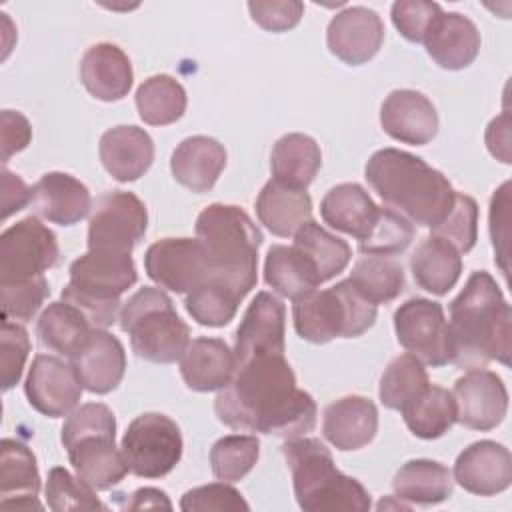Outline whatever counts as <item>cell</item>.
Instances as JSON below:
<instances>
[{
	"instance_id": "6da1fadb",
	"label": "cell",
	"mask_w": 512,
	"mask_h": 512,
	"mask_svg": "<svg viewBox=\"0 0 512 512\" xmlns=\"http://www.w3.org/2000/svg\"><path fill=\"white\" fill-rule=\"evenodd\" d=\"M216 416L234 430L296 438L316 424L314 398L296 386L284 354L256 356L236 366L232 380L218 390Z\"/></svg>"
},
{
	"instance_id": "7a4b0ae2",
	"label": "cell",
	"mask_w": 512,
	"mask_h": 512,
	"mask_svg": "<svg viewBox=\"0 0 512 512\" xmlns=\"http://www.w3.org/2000/svg\"><path fill=\"white\" fill-rule=\"evenodd\" d=\"M448 312L450 362L454 366L474 370L492 360L504 366L510 364L512 312L488 272H472L460 294L450 302Z\"/></svg>"
},
{
	"instance_id": "3957f363",
	"label": "cell",
	"mask_w": 512,
	"mask_h": 512,
	"mask_svg": "<svg viewBox=\"0 0 512 512\" xmlns=\"http://www.w3.org/2000/svg\"><path fill=\"white\" fill-rule=\"evenodd\" d=\"M364 174L382 202L416 226L434 228L452 208L456 190L448 178L410 152L382 148L370 156Z\"/></svg>"
},
{
	"instance_id": "277c9868",
	"label": "cell",
	"mask_w": 512,
	"mask_h": 512,
	"mask_svg": "<svg viewBox=\"0 0 512 512\" xmlns=\"http://www.w3.org/2000/svg\"><path fill=\"white\" fill-rule=\"evenodd\" d=\"M196 240L208 258L212 278L242 298L256 286L262 232L242 208L218 202L206 206L196 218Z\"/></svg>"
},
{
	"instance_id": "5b68a950",
	"label": "cell",
	"mask_w": 512,
	"mask_h": 512,
	"mask_svg": "<svg viewBox=\"0 0 512 512\" xmlns=\"http://www.w3.org/2000/svg\"><path fill=\"white\" fill-rule=\"evenodd\" d=\"M292 474L294 496L306 512H366L368 490L352 476L342 474L330 450L318 438L296 436L282 444Z\"/></svg>"
},
{
	"instance_id": "8992f818",
	"label": "cell",
	"mask_w": 512,
	"mask_h": 512,
	"mask_svg": "<svg viewBox=\"0 0 512 512\" xmlns=\"http://www.w3.org/2000/svg\"><path fill=\"white\" fill-rule=\"evenodd\" d=\"M120 328L130 336L134 354L154 364H172L190 344V328L162 288L144 286L124 302Z\"/></svg>"
},
{
	"instance_id": "52a82bcc",
	"label": "cell",
	"mask_w": 512,
	"mask_h": 512,
	"mask_svg": "<svg viewBox=\"0 0 512 512\" xmlns=\"http://www.w3.org/2000/svg\"><path fill=\"white\" fill-rule=\"evenodd\" d=\"M296 334L312 344H326L334 338H356L376 320V304L354 290L348 280L328 290H314L292 306Z\"/></svg>"
},
{
	"instance_id": "ba28073f",
	"label": "cell",
	"mask_w": 512,
	"mask_h": 512,
	"mask_svg": "<svg viewBox=\"0 0 512 512\" xmlns=\"http://www.w3.org/2000/svg\"><path fill=\"white\" fill-rule=\"evenodd\" d=\"M120 450L134 476L162 478L182 458V434L170 416L146 412L128 424Z\"/></svg>"
},
{
	"instance_id": "9c48e42d",
	"label": "cell",
	"mask_w": 512,
	"mask_h": 512,
	"mask_svg": "<svg viewBox=\"0 0 512 512\" xmlns=\"http://www.w3.org/2000/svg\"><path fill=\"white\" fill-rule=\"evenodd\" d=\"M148 212L144 202L124 190L104 192L96 198L88 220V250L132 254L144 238Z\"/></svg>"
},
{
	"instance_id": "30bf717a",
	"label": "cell",
	"mask_w": 512,
	"mask_h": 512,
	"mask_svg": "<svg viewBox=\"0 0 512 512\" xmlns=\"http://www.w3.org/2000/svg\"><path fill=\"white\" fill-rule=\"evenodd\" d=\"M56 260V236L36 216L22 218L0 236V284L44 276Z\"/></svg>"
},
{
	"instance_id": "8fae6325",
	"label": "cell",
	"mask_w": 512,
	"mask_h": 512,
	"mask_svg": "<svg viewBox=\"0 0 512 512\" xmlns=\"http://www.w3.org/2000/svg\"><path fill=\"white\" fill-rule=\"evenodd\" d=\"M394 330L400 346L422 364L440 368L450 362V336L442 304L428 298H410L394 312Z\"/></svg>"
},
{
	"instance_id": "7c38bea8",
	"label": "cell",
	"mask_w": 512,
	"mask_h": 512,
	"mask_svg": "<svg viewBox=\"0 0 512 512\" xmlns=\"http://www.w3.org/2000/svg\"><path fill=\"white\" fill-rule=\"evenodd\" d=\"M144 270L160 288L188 294L210 276L208 258L196 238H162L148 246Z\"/></svg>"
},
{
	"instance_id": "4fadbf2b",
	"label": "cell",
	"mask_w": 512,
	"mask_h": 512,
	"mask_svg": "<svg viewBox=\"0 0 512 512\" xmlns=\"http://www.w3.org/2000/svg\"><path fill=\"white\" fill-rule=\"evenodd\" d=\"M82 390L70 362L52 354L34 356L24 382L26 398L34 410L48 418L68 416L78 406Z\"/></svg>"
},
{
	"instance_id": "5bb4252c",
	"label": "cell",
	"mask_w": 512,
	"mask_h": 512,
	"mask_svg": "<svg viewBox=\"0 0 512 512\" xmlns=\"http://www.w3.org/2000/svg\"><path fill=\"white\" fill-rule=\"evenodd\" d=\"M286 308L282 300L270 292H258L248 304L234 336L236 364L256 356L284 354Z\"/></svg>"
},
{
	"instance_id": "9a60e30c",
	"label": "cell",
	"mask_w": 512,
	"mask_h": 512,
	"mask_svg": "<svg viewBox=\"0 0 512 512\" xmlns=\"http://www.w3.org/2000/svg\"><path fill=\"white\" fill-rule=\"evenodd\" d=\"M456 422L472 430L496 428L508 412V392L496 372L474 368L460 376L452 390Z\"/></svg>"
},
{
	"instance_id": "2e32d148",
	"label": "cell",
	"mask_w": 512,
	"mask_h": 512,
	"mask_svg": "<svg viewBox=\"0 0 512 512\" xmlns=\"http://www.w3.org/2000/svg\"><path fill=\"white\" fill-rule=\"evenodd\" d=\"M138 280L132 254L88 250L70 264V286L98 300H120Z\"/></svg>"
},
{
	"instance_id": "e0dca14e",
	"label": "cell",
	"mask_w": 512,
	"mask_h": 512,
	"mask_svg": "<svg viewBox=\"0 0 512 512\" xmlns=\"http://www.w3.org/2000/svg\"><path fill=\"white\" fill-rule=\"evenodd\" d=\"M384 40L380 16L364 6H350L338 12L326 30L328 50L348 66L366 64L376 56Z\"/></svg>"
},
{
	"instance_id": "ac0fdd59",
	"label": "cell",
	"mask_w": 512,
	"mask_h": 512,
	"mask_svg": "<svg viewBox=\"0 0 512 512\" xmlns=\"http://www.w3.org/2000/svg\"><path fill=\"white\" fill-rule=\"evenodd\" d=\"M84 390L108 394L124 378L126 352L122 342L104 328H94L86 342L68 358Z\"/></svg>"
},
{
	"instance_id": "d6986e66",
	"label": "cell",
	"mask_w": 512,
	"mask_h": 512,
	"mask_svg": "<svg viewBox=\"0 0 512 512\" xmlns=\"http://www.w3.org/2000/svg\"><path fill=\"white\" fill-rule=\"evenodd\" d=\"M452 478L470 494L496 496L512 482V456L494 440L474 442L458 454Z\"/></svg>"
},
{
	"instance_id": "ffe728a7",
	"label": "cell",
	"mask_w": 512,
	"mask_h": 512,
	"mask_svg": "<svg viewBox=\"0 0 512 512\" xmlns=\"http://www.w3.org/2000/svg\"><path fill=\"white\" fill-rule=\"evenodd\" d=\"M380 124L390 138L410 146H424L438 132V112L422 92L402 88L384 98Z\"/></svg>"
},
{
	"instance_id": "44dd1931",
	"label": "cell",
	"mask_w": 512,
	"mask_h": 512,
	"mask_svg": "<svg viewBox=\"0 0 512 512\" xmlns=\"http://www.w3.org/2000/svg\"><path fill=\"white\" fill-rule=\"evenodd\" d=\"M66 452L76 476L94 490H110L130 472L122 450L116 446V432L82 436Z\"/></svg>"
},
{
	"instance_id": "7402d4cb",
	"label": "cell",
	"mask_w": 512,
	"mask_h": 512,
	"mask_svg": "<svg viewBox=\"0 0 512 512\" xmlns=\"http://www.w3.org/2000/svg\"><path fill=\"white\" fill-rule=\"evenodd\" d=\"M30 208L52 224L72 226L88 216L92 198L78 178L66 172H48L32 186Z\"/></svg>"
},
{
	"instance_id": "603a6c76",
	"label": "cell",
	"mask_w": 512,
	"mask_h": 512,
	"mask_svg": "<svg viewBox=\"0 0 512 512\" xmlns=\"http://www.w3.org/2000/svg\"><path fill=\"white\" fill-rule=\"evenodd\" d=\"M422 44L440 68L462 70L470 66L480 52V32L470 18L458 12H440Z\"/></svg>"
},
{
	"instance_id": "cb8c5ba5",
	"label": "cell",
	"mask_w": 512,
	"mask_h": 512,
	"mask_svg": "<svg viewBox=\"0 0 512 512\" xmlns=\"http://www.w3.org/2000/svg\"><path fill=\"white\" fill-rule=\"evenodd\" d=\"M100 162L118 182H134L148 172L154 160V142L138 126H114L100 136Z\"/></svg>"
},
{
	"instance_id": "d4e9b609",
	"label": "cell",
	"mask_w": 512,
	"mask_h": 512,
	"mask_svg": "<svg viewBox=\"0 0 512 512\" xmlns=\"http://www.w3.org/2000/svg\"><path fill=\"white\" fill-rule=\"evenodd\" d=\"M378 430V410L364 396H344L326 406L322 418L324 438L338 450H360L372 442Z\"/></svg>"
},
{
	"instance_id": "484cf974",
	"label": "cell",
	"mask_w": 512,
	"mask_h": 512,
	"mask_svg": "<svg viewBox=\"0 0 512 512\" xmlns=\"http://www.w3.org/2000/svg\"><path fill=\"white\" fill-rule=\"evenodd\" d=\"M80 80L96 100H122L130 92L134 80L130 58L116 44H94L80 60Z\"/></svg>"
},
{
	"instance_id": "4316f807",
	"label": "cell",
	"mask_w": 512,
	"mask_h": 512,
	"mask_svg": "<svg viewBox=\"0 0 512 512\" xmlns=\"http://www.w3.org/2000/svg\"><path fill=\"white\" fill-rule=\"evenodd\" d=\"M40 474L32 450L12 438L0 442V506L8 510H40Z\"/></svg>"
},
{
	"instance_id": "83f0119b",
	"label": "cell",
	"mask_w": 512,
	"mask_h": 512,
	"mask_svg": "<svg viewBox=\"0 0 512 512\" xmlns=\"http://www.w3.org/2000/svg\"><path fill=\"white\" fill-rule=\"evenodd\" d=\"M234 350L220 338H194L180 358L184 384L194 392L222 390L236 372Z\"/></svg>"
},
{
	"instance_id": "f1b7e54d",
	"label": "cell",
	"mask_w": 512,
	"mask_h": 512,
	"mask_svg": "<svg viewBox=\"0 0 512 512\" xmlns=\"http://www.w3.org/2000/svg\"><path fill=\"white\" fill-rule=\"evenodd\" d=\"M224 166L226 150L210 136H188L170 156V172L174 180L196 194L212 190Z\"/></svg>"
},
{
	"instance_id": "f546056e",
	"label": "cell",
	"mask_w": 512,
	"mask_h": 512,
	"mask_svg": "<svg viewBox=\"0 0 512 512\" xmlns=\"http://www.w3.org/2000/svg\"><path fill=\"white\" fill-rule=\"evenodd\" d=\"M380 206L374 204L370 194L354 182H344L326 192L320 202L322 220L344 234L354 236L358 242L364 240L376 218Z\"/></svg>"
},
{
	"instance_id": "4dcf8cb0",
	"label": "cell",
	"mask_w": 512,
	"mask_h": 512,
	"mask_svg": "<svg viewBox=\"0 0 512 512\" xmlns=\"http://www.w3.org/2000/svg\"><path fill=\"white\" fill-rule=\"evenodd\" d=\"M256 216L274 236L288 238L312 220V200L302 188L270 180L256 198Z\"/></svg>"
},
{
	"instance_id": "1f68e13d",
	"label": "cell",
	"mask_w": 512,
	"mask_h": 512,
	"mask_svg": "<svg viewBox=\"0 0 512 512\" xmlns=\"http://www.w3.org/2000/svg\"><path fill=\"white\" fill-rule=\"evenodd\" d=\"M410 270L422 290L444 296L462 274V254L450 242L428 236L410 256Z\"/></svg>"
},
{
	"instance_id": "d6a6232c",
	"label": "cell",
	"mask_w": 512,
	"mask_h": 512,
	"mask_svg": "<svg viewBox=\"0 0 512 512\" xmlns=\"http://www.w3.org/2000/svg\"><path fill=\"white\" fill-rule=\"evenodd\" d=\"M264 280L274 292L292 302L314 292L322 284L310 258L296 246L282 244L270 246L264 262Z\"/></svg>"
},
{
	"instance_id": "836d02e7",
	"label": "cell",
	"mask_w": 512,
	"mask_h": 512,
	"mask_svg": "<svg viewBox=\"0 0 512 512\" xmlns=\"http://www.w3.org/2000/svg\"><path fill=\"white\" fill-rule=\"evenodd\" d=\"M322 166V152L314 138L290 132L276 140L270 154L272 180H278L292 188H302L316 178Z\"/></svg>"
},
{
	"instance_id": "e575fe53",
	"label": "cell",
	"mask_w": 512,
	"mask_h": 512,
	"mask_svg": "<svg viewBox=\"0 0 512 512\" xmlns=\"http://www.w3.org/2000/svg\"><path fill=\"white\" fill-rule=\"evenodd\" d=\"M392 488L396 498L410 504H440L452 496V472L436 460H408L394 474Z\"/></svg>"
},
{
	"instance_id": "d590c367",
	"label": "cell",
	"mask_w": 512,
	"mask_h": 512,
	"mask_svg": "<svg viewBox=\"0 0 512 512\" xmlns=\"http://www.w3.org/2000/svg\"><path fill=\"white\" fill-rule=\"evenodd\" d=\"M94 328L80 310L60 300L48 304L36 322V336L44 350L70 358Z\"/></svg>"
},
{
	"instance_id": "8d00e7d4",
	"label": "cell",
	"mask_w": 512,
	"mask_h": 512,
	"mask_svg": "<svg viewBox=\"0 0 512 512\" xmlns=\"http://www.w3.org/2000/svg\"><path fill=\"white\" fill-rule=\"evenodd\" d=\"M408 430L422 438L434 440L444 436L456 422V402L452 392L430 384L414 402L402 410Z\"/></svg>"
},
{
	"instance_id": "74e56055",
	"label": "cell",
	"mask_w": 512,
	"mask_h": 512,
	"mask_svg": "<svg viewBox=\"0 0 512 512\" xmlns=\"http://www.w3.org/2000/svg\"><path fill=\"white\" fill-rule=\"evenodd\" d=\"M186 104V90L168 74L150 76L136 90L138 116L150 126H168L180 120Z\"/></svg>"
},
{
	"instance_id": "f35d334b",
	"label": "cell",
	"mask_w": 512,
	"mask_h": 512,
	"mask_svg": "<svg viewBox=\"0 0 512 512\" xmlns=\"http://www.w3.org/2000/svg\"><path fill=\"white\" fill-rule=\"evenodd\" d=\"M348 282L358 294L378 306L400 296L404 290V270L390 256L366 254L352 266Z\"/></svg>"
},
{
	"instance_id": "ab89813d",
	"label": "cell",
	"mask_w": 512,
	"mask_h": 512,
	"mask_svg": "<svg viewBox=\"0 0 512 512\" xmlns=\"http://www.w3.org/2000/svg\"><path fill=\"white\" fill-rule=\"evenodd\" d=\"M292 246L310 258L322 282L338 276L348 266L352 256L346 240L328 232L314 220H308L298 228Z\"/></svg>"
},
{
	"instance_id": "60d3db41",
	"label": "cell",
	"mask_w": 512,
	"mask_h": 512,
	"mask_svg": "<svg viewBox=\"0 0 512 512\" xmlns=\"http://www.w3.org/2000/svg\"><path fill=\"white\" fill-rule=\"evenodd\" d=\"M430 386L424 364L410 352L394 358L382 378L378 396L380 402L390 410H404L410 402H414L426 388Z\"/></svg>"
},
{
	"instance_id": "b9f144b4",
	"label": "cell",
	"mask_w": 512,
	"mask_h": 512,
	"mask_svg": "<svg viewBox=\"0 0 512 512\" xmlns=\"http://www.w3.org/2000/svg\"><path fill=\"white\" fill-rule=\"evenodd\" d=\"M242 296L236 294L228 284L208 276L202 284L186 294V312L202 326L218 328L228 324L238 310Z\"/></svg>"
},
{
	"instance_id": "7bdbcfd3",
	"label": "cell",
	"mask_w": 512,
	"mask_h": 512,
	"mask_svg": "<svg viewBox=\"0 0 512 512\" xmlns=\"http://www.w3.org/2000/svg\"><path fill=\"white\" fill-rule=\"evenodd\" d=\"M260 442L250 434L222 436L210 448V468L222 482L242 480L258 462Z\"/></svg>"
},
{
	"instance_id": "ee69618b",
	"label": "cell",
	"mask_w": 512,
	"mask_h": 512,
	"mask_svg": "<svg viewBox=\"0 0 512 512\" xmlns=\"http://www.w3.org/2000/svg\"><path fill=\"white\" fill-rule=\"evenodd\" d=\"M412 238L414 224L386 206L378 210V218L370 234L358 242V250L372 256H394L404 252L410 246Z\"/></svg>"
},
{
	"instance_id": "f6af8a7d",
	"label": "cell",
	"mask_w": 512,
	"mask_h": 512,
	"mask_svg": "<svg viewBox=\"0 0 512 512\" xmlns=\"http://www.w3.org/2000/svg\"><path fill=\"white\" fill-rule=\"evenodd\" d=\"M46 502L54 512L66 510H106L98 500L96 490L82 482L78 476H72L66 468L54 466L46 478Z\"/></svg>"
},
{
	"instance_id": "bcb514c9",
	"label": "cell",
	"mask_w": 512,
	"mask_h": 512,
	"mask_svg": "<svg viewBox=\"0 0 512 512\" xmlns=\"http://www.w3.org/2000/svg\"><path fill=\"white\" fill-rule=\"evenodd\" d=\"M432 236L450 242L460 254L474 248L478 240V204L472 196L456 192L452 208L440 224L432 228Z\"/></svg>"
},
{
	"instance_id": "7dc6e473",
	"label": "cell",
	"mask_w": 512,
	"mask_h": 512,
	"mask_svg": "<svg viewBox=\"0 0 512 512\" xmlns=\"http://www.w3.org/2000/svg\"><path fill=\"white\" fill-rule=\"evenodd\" d=\"M2 292V320L30 322L42 308L50 288L44 276L4 282L0 284Z\"/></svg>"
},
{
	"instance_id": "c3c4849f",
	"label": "cell",
	"mask_w": 512,
	"mask_h": 512,
	"mask_svg": "<svg viewBox=\"0 0 512 512\" xmlns=\"http://www.w3.org/2000/svg\"><path fill=\"white\" fill-rule=\"evenodd\" d=\"M30 352V338L18 322L2 320L0 330V378L2 388L10 390L22 378L24 364Z\"/></svg>"
},
{
	"instance_id": "681fc988",
	"label": "cell",
	"mask_w": 512,
	"mask_h": 512,
	"mask_svg": "<svg viewBox=\"0 0 512 512\" xmlns=\"http://www.w3.org/2000/svg\"><path fill=\"white\" fill-rule=\"evenodd\" d=\"M94 432H116L114 412L100 402H88V404L76 406L62 424L60 440L64 448H68L74 440Z\"/></svg>"
},
{
	"instance_id": "f907efd6",
	"label": "cell",
	"mask_w": 512,
	"mask_h": 512,
	"mask_svg": "<svg viewBox=\"0 0 512 512\" xmlns=\"http://www.w3.org/2000/svg\"><path fill=\"white\" fill-rule=\"evenodd\" d=\"M180 508L184 512H222V510H248V502L242 494L230 486L228 482H212L206 486H198L188 490L182 500Z\"/></svg>"
},
{
	"instance_id": "816d5d0a",
	"label": "cell",
	"mask_w": 512,
	"mask_h": 512,
	"mask_svg": "<svg viewBox=\"0 0 512 512\" xmlns=\"http://www.w3.org/2000/svg\"><path fill=\"white\" fill-rule=\"evenodd\" d=\"M442 8L436 2L426 0H398L392 4L390 16L396 30L408 42H424V36Z\"/></svg>"
},
{
	"instance_id": "f5cc1de1",
	"label": "cell",
	"mask_w": 512,
	"mask_h": 512,
	"mask_svg": "<svg viewBox=\"0 0 512 512\" xmlns=\"http://www.w3.org/2000/svg\"><path fill=\"white\" fill-rule=\"evenodd\" d=\"M248 10L260 28L268 32H286L300 22L304 4L298 0H256L248 2Z\"/></svg>"
},
{
	"instance_id": "db71d44e",
	"label": "cell",
	"mask_w": 512,
	"mask_h": 512,
	"mask_svg": "<svg viewBox=\"0 0 512 512\" xmlns=\"http://www.w3.org/2000/svg\"><path fill=\"white\" fill-rule=\"evenodd\" d=\"M510 182H504L490 200V238L496 252V262L508 276V236H510Z\"/></svg>"
},
{
	"instance_id": "11a10c76",
	"label": "cell",
	"mask_w": 512,
	"mask_h": 512,
	"mask_svg": "<svg viewBox=\"0 0 512 512\" xmlns=\"http://www.w3.org/2000/svg\"><path fill=\"white\" fill-rule=\"evenodd\" d=\"M62 300L72 304L76 310L84 314V318L90 322L92 328H108L112 326L120 316V300H98L94 296H88L74 286L66 284L62 290Z\"/></svg>"
},
{
	"instance_id": "9f6ffc18",
	"label": "cell",
	"mask_w": 512,
	"mask_h": 512,
	"mask_svg": "<svg viewBox=\"0 0 512 512\" xmlns=\"http://www.w3.org/2000/svg\"><path fill=\"white\" fill-rule=\"evenodd\" d=\"M0 138H2V162L6 164L10 156L24 150L32 140V128L24 114L14 110H4L0 116Z\"/></svg>"
},
{
	"instance_id": "6f0895ef",
	"label": "cell",
	"mask_w": 512,
	"mask_h": 512,
	"mask_svg": "<svg viewBox=\"0 0 512 512\" xmlns=\"http://www.w3.org/2000/svg\"><path fill=\"white\" fill-rule=\"evenodd\" d=\"M32 188L26 186V182L10 172L6 166L2 168V218H10L14 212H20L22 208L30 206Z\"/></svg>"
},
{
	"instance_id": "680465c9",
	"label": "cell",
	"mask_w": 512,
	"mask_h": 512,
	"mask_svg": "<svg viewBox=\"0 0 512 512\" xmlns=\"http://www.w3.org/2000/svg\"><path fill=\"white\" fill-rule=\"evenodd\" d=\"M486 146L488 152L504 162L510 164V114L502 112L498 118H494L486 128Z\"/></svg>"
},
{
	"instance_id": "91938a15",
	"label": "cell",
	"mask_w": 512,
	"mask_h": 512,
	"mask_svg": "<svg viewBox=\"0 0 512 512\" xmlns=\"http://www.w3.org/2000/svg\"><path fill=\"white\" fill-rule=\"evenodd\" d=\"M122 508H128V510H148V508H166V510H172V502L168 500L166 492L158 490V488H138L134 490L128 500L122 504Z\"/></svg>"
}]
</instances>
